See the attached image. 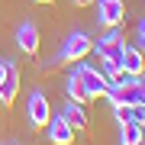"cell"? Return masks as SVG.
Returning <instances> with one entry per match:
<instances>
[{"instance_id":"1","label":"cell","mask_w":145,"mask_h":145,"mask_svg":"<svg viewBox=\"0 0 145 145\" xmlns=\"http://www.w3.org/2000/svg\"><path fill=\"white\" fill-rule=\"evenodd\" d=\"M110 103H142L145 106V81L142 78H119L106 90Z\"/></svg>"},{"instance_id":"2","label":"cell","mask_w":145,"mask_h":145,"mask_svg":"<svg viewBox=\"0 0 145 145\" xmlns=\"http://www.w3.org/2000/svg\"><path fill=\"white\" fill-rule=\"evenodd\" d=\"M90 48H93V42H90L87 32H71V36L65 39V45H61V52H58L55 61H58V65H71V61L78 65L81 58L90 55Z\"/></svg>"},{"instance_id":"3","label":"cell","mask_w":145,"mask_h":145,"mask_svg":"<svg viewBox=\"0 0 145 145\" xmlns=\"http://www.w3.org/2000/svg\"><path fill=\"white\" fill-rule=\"evenodd\" d=\"M20 93V68L13 61H0V103L10 106Z\"/></svg>"},{"instance_id":"4","label":"cell","mask_w":145,"mask_h":145,"mask_svg":"<svg viewBox=\"0 0 145 145\" xmlns=\"http://www.w3.org/2000/svg\"><path fill=\"white\" fill-rule=\"evenodd\" d=\"M97 20L106 29H119L126 20V3L123 0H97Z\"/></svg>"},{"instance_id":"5","label":"cell","mask_w":145,"mask_h":145,"mask_svg":"<svg viewBox=\"0 0 145 145\" xmlns=\"http://www.w3.org/2000/svg\"><path fill=\"white\" fill-rule=\"evenodd\" d=\"M74 71H78V78L84 81V87L90 90V97H93V100H97V97H106V90H110V81H106L103 74L97 71V68H90V65H78Z\"/></svg>"},{"instance_id":"6","label":"cell","mask_w":145,"mask_h":145,"mask_svg":"<svg viewBox=\"0 0 145 145\" xmlns=\"http://www.w3.org/2000/svg\"><path fill=\"white\" fill-rule=\"evenodd\" d=\"M26 113H29V123L36 126V129H45V126H48V119H52V106H48V100H45V97H42V93L36 90V93L29 97Z\"/></svg>"},{"instance_id":"7","label":"cell","mask_w":145,"mask_h":145,"mask_svg":"<svg viewBox=\"0 0 145 145\" xmlns=\"http://www.w3.org/2000/svg\"><path fill=\"white\" fill-rule=\"evenodd\" d=\"M123 48H126V42H123V32H119V29H110L106 36L97 42V55H100V61H103V58H113V61H119Z\"/></svg>"},{"instance_id":"8","label":"cell","mask_w":145,"mask_h":145,"mask_svg":"<svg viewBox=\"0 0 145 145\" xmlns=\"http://www.w3.org/2000/svg\"><path fill=\"white\" fill-rule=\"evenodd\" d=\"M119 65H123V74L142 78V71H145V52H139L135 45H126L123 55H119Z\"/></svg>"},{"instance_id":"9","label":"cell","mask_w":145,"mask_h":145,"mask_svg":"<svg viewBox=\"0 0 145 145\" xmlns=\"http://www.w3.org/2000/svg\"><path fill=\"white\" fill-rule=\"evenodd\" d=\"M45 132H48V142L52 145H74V129L65 123V116H52Z\"/></svg>"},{"instance_id":"10","label":"cell","mask_w":145,"mask_h":145,"mask_svg":"<svg viewBox=\"0 0 145 145\" xmlns=\"http://www.w3.org/2000/svg\"><path fill=\"white\" fill-rule=\"evenodd\" d=\"M16 45H20L26 55L39 52V29H36V23H23V26L16 29Z\"/></svg>"},{"instance_id":"11","label":"cell","mask_w":145,"mask_h":145,"mask_svg":"<svg viewBox=\"0 0 145 145\" xmlns=\"http://www.w3.org/2000/svg\"><path fill=\"white\" fill-rule=\"evenodd\" d=\"M113 113L119 123H142L145 126V106L142 103H113Z\"/></svg>"},{"instance_id":"12","label":"cell","mask_w":145,"mask_h":145,"mask_svg":"<svg viewBox=\"0 0 145 145\" xmlns=\"http://www.w3.org/2000/svg\"><path fill=\"white\" fill-rule=\"evenodd\" d=\"M61 116H65V123L71 126L74 132H78V129H87V113H84V103H74V100H68L65 110H61Z\"/></svg>"},{"instance_id":"13","label":"cell","mask_w":145,"mask_h":145,"mask_svg":"<svg viewBox=\"0 0 145 145\" xmlns=\"http://www.w3.org/2000/svg\"><path fill=\"white\" fill-rule=\"evenodd\" d=\"M68 100H74V103H90V90L84 87V81L78 78V71H71L68 74Z\"/></svg>"},{"instance_id":"14","label":"cell","mask_w":145,"mask_h":145,"mask_svg":"<svg viewBox=\"0 0 145 145\" xmlns=\"http://www.w3.org/2000/svg\"><path fill=\"white\" fill-rule=\"evenodd\" d=\"M145 139L142 123H119V145H139Z\"/></svg>"},{"instance_id":"15","label":"cell","mask_w":145,"mask_h":145,"mask_svg":"<svg viewBox=\"0 0 145 145\" xmlns=\"http://www.w3.org/2000/svg\"><path fill=\"white\" fill-rule=\"evenodd\" d=\"M135 39H139V45H135V48H139V52H145V20L139 23V32H135Z\"/></svg>"},{"instance_id":"16","label":"cell","mask_w":145,"mask_h":145,"mask_svg":"<svg viewBox=\"0 0 145 145\" xmlns=\"http://www.w3.org/2000/svg\"><path fill=\"white\" fill-rule=\"evenodd\" d=\"M71 3H74V7H90L93 0H71Z\"/></svg>"},{"instance_id":"17","label":"cell","mask_w":145,"mask_h":145,"mask_svg":"<svg viewBox=\"0 0 145 145\" xmlns=\"http://www.w3.org/2000/svg\"><path fill=\"white\" fill-rule=\"evenodd\" d=\"M36 3H55V0H36Z\"/></svg>"},{"instance_id":"18","label":"cell","mask_w":145,"mask_h":145,"mask_svg":"<svg viewBox=\"0 0 145 145\" xmlns=\"http://www.w3.org/2000/svg\"><path fill=\"white\" fill-rule=\"evenodd\" d=\"M139 145H145V139H142V142H139Z\"/></svg>"}]
</instances>
